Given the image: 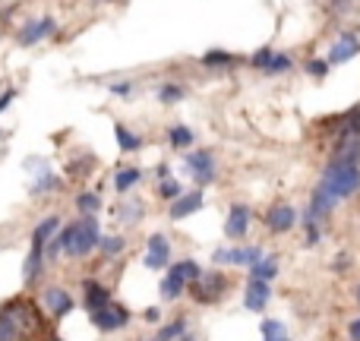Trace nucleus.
<instances>
[{"mask_svg":"<svg viewBox=\"0 0 360 341\" xmlns=\"http://www.w3.org/2000/svg\"><path fill=\"white\" fill-rule=\"evenodd\" d=\"M184 328H187V322H184V319H174L171 326H164L162 332L155 335V341H174L177 335H184Z\"/></svg>","mask_w":360,"mask_h":341,"instance_id":"31","label":"nucleus"},{"mask_svg":"<svg viewBox=\"0 0 360 341\" xmlns=\"http://www.w3.org/2000/svg\"><path fill=\"white\" fill-rule=\"evenodd\" d=\"M41 262H45V246L32 244V250H29V256H26V266H22V278H26V285H32V281L38 278Z\"/></svg>","mask_w":360,"mask_h":341,"instance_id":"18","label":"nucleus"},{"mask_svg":"<svg viewBox=\"0 0 360 341\" xmlns=\"http://www.w3.org/2000/svg\"><path fill=\"white\" fill-rule=\"evenodd\" d=\"M114 136H117V143H120L123 152H136V149H143V136L130 133L127 127H123V123H114Z\"/></svg>","mask_w":360,"mask_h":341,"instance_id":"21","label":"nucleus"},{"mask_svg":"<svg viewBox=\"0 0 360 341\" xmlns=\"http://www.w3.org/2000/svg\"><path fill=\"white\" fill-rule=\"evenodd\" d=\"M199 209H203V193L199 190L180 193V196L171 203V219L180 221V219H187V215H193V212H199Z\"/></svg>","mask_w":360,"mask_h":341,"instance_id":"9","label":"nucleus"},{"mask_svg":"<svg viewBox=\"0 0 360 341\" xmlns=\"http://www.w3.org/2000/svg\"><path fill=\"white\" fill-rule=\"evenodd\" d=\"M347 120H351V123H345V133H351V136L360 139V108H354Z\"/></svg>","mask_w":360,"mask_h":341,"instance_id":"38","label":"nucleus"},{"mask_svg":"<svg viewBox=\"0 0 360 341\" xmlns=\"http://www.w3.org/2000/svg\"><path fill=\"white\" fill-rule=\"evenodd\" d=\"M294 225H297V212H294L291 205H285V203L272 205V209H269V215H265V228H269V231H275V234L291 231Z\"/></svg>","mask_w":360,"mask_h":341,"instance_id":"7","label":"nucleus"},{"mask_svg":"<svg viewBox=\"0 0 360 341\" xmlns=\"http://www.w3.org/2000/svg\"><path fill=\"white\" fill-rule=\"evenodd\" d=\"M98 240H102V231H98L95 215H82L79 221H73L67 228V250L63 253H70V256H88L98 246Z\"/></svg>","mask_w":360,"mask_h":341,"instance_id":"1","label":"nucleus"},{"mask_svg":"<svg viewBox=\"0 0 360 341\" xmlns=\"http://www.w3.org/2000/svg\"><path fill=\"white\" fill-rule=\"evenodd\" d=\"M51 32H54V19H51V16H45V19H35V22H29V26L19 32V45H22V48H29V45H38V41L48 38Z\"/></svg>","mask_w":360,"mask_h":341,"instance_id":"10","label":"nucleus"},{"mask_svg":"<svg viewBox=\"0 0 360 341\" xmlns=\"http://www.w3.org/2000/svg\"><path fill=\"white\" fill-rule=\"evenodd\" d=\"M13 98H16V89H7L3 95H0V114L10 108V102H13Z\"/></svg>","mask_w":360,"mask_h":341,"instance_id":"41","label":"nucleus"},{"mask_svg":"<svg viewBox=\"0 0 360 341\" xmlns=\"http://www.w3.org/2000/svg\"><path fill=\"white\" fill-rule=\"evenodd\" d=\"M250 275L253 278H259V281H272L275 275H279V262L275 260H256L250 266Z\"/></svg>","mask_w":360,"mask_h":341,"instance_id":"22","label":"nucleus"},{"mask_svg":"<svg viewBox=\"0 0 360 341\" xmlns=\"http://www.w3.org/2000/svg\"><path fill=\"white\" fill-rule=\"evenodd\" d=\"M139 177H143V170H139V168H123L120 174L114 177V190L117 193H127L133 184H139Z\"/></svg>","mask_w":360,"mask_h":341,"instance_id":"23","label":"nucleus"},{"mask_svg":"<svg viewBox=\"0 0 360 341\" xmlns=\"http://www.w3.org/2000/svg\"><path fill=\"white\" fill-rule=\"evenodd\" d=\"M272 54H275V51H272V48H259V51H256V54H253V57H250V63H253V67H256V70H265V63L272 61Z\"/></svg>","mask_w":360,"mask_h":341,"instance_id":"37","label":"nucleus"},{"mask_svg":"<svg viewBox=\"0 0 360 341\" xmlns=\"http://www.w3.org/2000/svg\"><path fill=\"white\" fill-rule=\"evenodd\" d=\"M38 174H41V180L32 187L35 196H38V193H45V190H57V187H61V180H57L54 174H48V170H38Z\"/></svg>","mask_w":360,"mask_h":341,"instance_id":"33","label":"nucleus"},{"mask_svg":"<svg viewBox=\"0 0 360 341\" xmlns=\"http://www.w3.org/2000/svg\"><path fill=\"white\" fill-rule=\"evenodd\" d=\"M269 297H272V291H269V281H259V278H250V287H246V310H253V313H263L265 303H269Z\"/></svg>","mask_w":360,"mask_h":341,"instance_id":"11","label":"nucleus"},{"mask_svg":"<svg viewBox=\"0 0 360 341\" xmlns=\"http://www.w3.org/2000/svg\"><path fill=\"white\" fill-rule=\"evenodd\" d=\"M338 168H357L360 164V139L351 136V139H341L338 149H335V161Z\"/></svg>","mask_w":360,"mask_h":341,"instance_id":"12","label":"nucleus"},{"mask_svg":"<svg viewBox=\"0 0 360 341\" xmlns=\"http://www.w3.org/2000/svg\"><path fill=\"white\" fill-rule=\"evenodd\" d=\"M212 260L218 262V266H224V262H234V266H253L256 260H263V250L259 246H234V250H215V256Z\"/></svg>","mask_w":360,"mask_h":341,"instance_id":"5","label":"nucleus"},{"mask_svg":"<svg viewBox=\"0 0 360 341\" xmlns=\"http://www.w3.org/2000/svg\"><path fill=\"white\" fill-rule=\"evenodd\" d=\"M281 341H288V338H281Z\"/></svg>","mask_w":360,"mask_h":341,"instance_id":"45","label":"nucleus"},{"mask_svg":"<svg viewBox=\"0 0 360 341\" xmlns=\"http://www.w3.org/2000/svg\"><path fill=\"white\" fill-rule=\"evenodd\" d=\"M306 73L316 76V79H326V73H329V70H326V61H310V63H306Z\"/></svg>","mask_w":360,"mask_h":341,"instance_id":"39","label":"nucleus"},{"mask_svg":"<svg viewBox=\"0 0 360 341\" xmlns=\"http://www.w3.org/2000/svg\"><path fill=\"white\" fill-rule=\"evenodd\" d=\"M322 187H326L335 199L351 196V193L360 190V168H338V164H332V168L326 170V177H322Z\"/></svg>","mask_w":360,"mask_h":341,"instance_id":"2","label":"nucleus"},{"mask_svg":"<svg viewBox=\"0 0 360 341\" xmlns=\"http://www.w3.org/2000/svg\"><path fill=\"white\" fill-rule=\"evenodd\" d=\"M187 170H190L196 184H212L215 180V161L209 152H190L187 155Z\"/></svg>","mask_w":360,"mask_h":341,"instance_id":"6","label":"nucleus"},{"mask_svg":"<svg viewBox=\"0 0 360 341\" xmlns=\"http://www.w3.org/2000/svg\"><path fill=\"white\" fill-rule=\"evenodd\" d=\"M76 205H79L82 215H95L98 209H102V199L95 196V193H79V199H76Z\"/></svg>","mask_w":360,"mask_h":341,"instance_id":"28","label":"nucleus"},{"mask_svg":"<svg viewBox=\"0 0 360 341\" xmlns=\"http://www.w3.org/2000/svg\"><path fill=\"white\" fill-rule=\"evenodd\" d=\"M158 177H162V180L171 177V168H168V164H162V168H158Z\"/></svg>","mask_w":360,"mask_h":341,"instance_id":"43","label":"nucleus"},{"mask_svg":"<svg viewBox=\"0 0 360 341\" xmlns=\"http://www.w3.org/2000/svg\"><path fill=\"white\" fill-rule=\"evenodd\" d=\"M130 92H133V86H130V82H117V86H111V95L130 98Z\"/></svg>","mask_w":360,"mask_h":341,"instance_id":"40","label":"nucleus"},{"mask_svg":"<svg viewBox=\"0 0 360 341\" xmlns=\"http://www.w3.org/2000/svg\"><path fill=\"white\" fill-rule=\"evenodd\" d=\"M224 287H228V281H224V275H199L196 285H193V297L203 303H212L218 301L224 294Z\"/></svg>","mask_w":360,"mask_h":341,"instance_id":"4","label":"nucleus"},{"mask_svg":"<svg viewBox=\"0 0 360 341\" xmlns=\"http://www.w3.org/2000/svg\"><path fill=\"white\" fill-rule=\"evenodd\" d=\"M347 332H351V341H360V319H354Z\"/></svg>","mask_w":360,"mask_h":341,"instance_id":"42","label":"nucleus"},{"mask_svg":"<svg viewBox=\"0 0 360 341\" xmlns=\"http://www.w3.org/2000/svg\"><path fill=\"white\" fill-rule=\"evenodd\" d=\"M19 328H22V319L16 316V303L0 310V341H19Z\"/></svg>","mask_w":360,"mask_h":341,"instance_id":"13","label":"nucleus"},{"mask_svg":"<svg viewBox=\"0 0 360 341\" xmlns=\"http://www.w3.org/2000/svg\"><path fill=\"white\" fill-rule=\"evenodd\" d=\"M285 338V326L279 319H265L263 322V341H281Z\"/></svg>","mask_w":360,"mask_h":341,"instance_id":"30","label":"nucleus"},{"mask_svg":"<svg viewBox=\"0 0 360 341\" xmlns=\"http://www.w3.org/2000/svg\"><path fill=\"white\" fill-rule=\"evenodd\" d=\"M246 228H250V212L244 205H234L231 215H228V225H224V234L231 240H240L246 234Z\"/></svg>","mask_w":360,"mask_h":341,"instance_id":"14","label":"nucleus"},{"mask_svg":"<svg viewBox=\"0 0 360 341\" xmlns=\"http://www.w3.org/2000/svg\"><path fill=\"white\" fill-rule=\"evenodd\" d=\"M357 51H360V45L345 35V38H338L332 45V54H329V61H332V63H345V61H351V57H357Z\"/></svg>","mask_w":360,"mask_h":341,"instance_id":"19","label":"nucleus"},{"mask_svg":"<svg viewBox=\"0 0 360 341\" xmlns=\"http://www.w3.org/2000/svg\"><path fill=\"white\" fill-rule=\"evenodd\" d=\"M285 70H291V57H288V54H272V61H269V63H265V70H263V73H285Z\"/></svg>","mask_w":360,"mask_h":341,"instance_id":"32","label":"nucleus"},{"mask_svg":"<svg viewBox=\"0 0 360 341\" xmlns=\"http://www.w3.org/2000/svg\"><path fill=\"white\" fill-rule=\"evenodd\" d=\"M120 219L127 221V225H133V221H136V219H143V205H139V203H130V205H123V209H120Z\"/></svg>","mask_w":360,"mask_h":341,"instance_id":"36","label":"nucleus"},{"mask_svg":"<svg viewBox=\"0 0 360 341\" xmlns=\"http://www.w3.org/2000/svg\"><path fill=\"white\" fill-rule=\"evenodd\" d=\"M335 203H338V199H335L332 193L320 184L316 190H313V199H310V219H322V215H329V212L335 209Z\"/></svg>","mask_w":360,"mask_h":341,"instance_id":"15","label":"nucleus"},{"mask_svg":"<svg viewBox=\"0 0 360 341\" xmlns=\"http://www.w3.org/2000/svg\"><path fill=\"white\" fill-rule=\"evenodd\" d=\"M92 326L102 328V332H117V328H123L130 322V313L123 307H117V303H108V307L102 310H92Z\"/></svg>","mask_w":360,"mask_h":341,"instance_id":"3","label":"nucleus"},{"mask_svg":"<svg viewBox=\"0 0 360 341\" xmlns=\"http://www.w3.org/2000/svg\"><path fill=\"white\" fill-rule=\"evenodd\" d=\"M180 294H184V281L177 278L174 272H168L164 275V281H162V297L164 301H177Z\"/></svg>","mask_w":360,"mask_h":341,"instance_id":"24","label":"nucleus"},{"mask_svg":"<svg viewBox=\"0 0 360 341\" xmlns=\"http://www.w3.org/2000/svg\"><path fill=\"white\" fill-rule=\"evenodd\" d=\"M158 98H162L164 104H174L184 98V89H180V86H162V89H158Z\"/></svg>","mask_w":360,"mask_h":341,"instance_id":"35","label":"nucleus"},{"mask_svg":"<svg viewBox=\"0 0 360 341\" xmlns=\"http://www.w3.org/2000/svg\"><path fill=\"white\" fill-rule=\"evenodd\" d=\"M171 272H174L177 278L184 281V285H187V281H196L199 275H203V272H199V262H193V260H184V262H177V266L171 269Z\"/></svg>","mask_w":360,"mask_h":341,"instance_id":"25","label":"nucleus"},{"mask_svg":"<svg viewBox=\"0 0 360 341\" xmlns=\"http://www.w3.org/2000/svg\"><path fill=\"white\" fill-rule=\"evenodd\" d=\"M0 139H3V133H0Z\"/></svg>","mask_w":360,"mask_h":341,"instance_id":"44","label":"nucleus"},{"mask_svg":"<svg viewBox=\"0 0 360 341\" xmlns=\"http://www.w3.org/2000/svg\"><path fill=\"white\" fill-rule=\"evenodd\" d=\"M203 63H205V67H231V63H237V57L224 54V51H205Z\"/></svg>","mask_w":360,"mask_h":341,"instance_id":"27","label":"nucleus"},{"mask_svg":"<svg viewBox=\"0 0 360 341\" xmlns=\"http://www.w3.org/2000/svg\"><path fill=\"white\" fill-rule=\"evenodd\" d=\"M158 196H162V199H171V203H174V199L180 196V184H177V180H171V177H164L162 187H158Z\"/></svg>","mask_w":360,"mask_h":341,"instance_id":"34","label":"nucleus"},{"mask_svg":"<svg viewBox=\"0 0 360 341\" xmlns=\"http://www.w3.org/2000/svg\"><path fill=\"white\" fill-rule=\"evenodd\" d=\"M57 231H61V219H57V215H51V219H45L38 228H35V234H32V244H35V246H45L51 237H54Z\"/></svg>","mask_w":360,"mask_h":341,"instance_id":"20","label":"nucleus"},{"mask_svg":"<svg viewBox=\"0 0 360 341\" xmlns=\"http://www.w3.org/2000/svg\"><path fill=\"white\" fill-rule=\"evenodd\" d=\"M171 260V244L164 234H152L149 237V253H146V266L149 269H164Z\"/></svg>","mask_w":360,"mask_h":341,"instance_id":"8","label":"nucleus"},{"mask_svg":"<svg viewBox=\"0 0 360 341\" xmlns=\"http://www.w3.org/2000/svg\"><path fill=\"white\" fill-rule=\"evenodd\" d=\"M98 246H102L104 256H117V253H123V246H127V244H123L120 234H111V237H102V240H98Z\"/></svg>","mask_w":360,"mask_h":341,"instance_id":"29","label":"nucleus"},{"mask_svg":"<svg viewBox=\"0 0 360 341\" xmlns=\"http://www.w3.org/2000/svg\"><path fill=\"white\" fill-rule=\"evenodd\" d=\"M45 307L54 316H67L70 310H73V297H70L67 291H61V287H48V291H45Z\"/></svg>","mask_w":360,"mask_h":341,"instance_id":"16","label":"nucleus"},{"mask_svg":"<svg viewBox=\"0 0 360 341\" xmlns=\"http://www.w3.org/2000/svg\"><path fill=\"white\" fill-rule=\"evenodd\" d=\"M357 301H360V297H357Z\"/></svg>","mask_w":360,"mask_h":341,"instance_id":"46","label":"nucleus"},{"mask_svg":"<svg viewBox=\"0 0 360 341\" xmlns=\"http://www.w3.org/2000/svg\"><path fill=\"white\" fill-rule=\"evenodd\" d=\"M168 139H171V145H174V149H187V145H193L190 127H171Z\"/></svg>","mask_w":360,"mask_h":341,"instance_id":"26","label":"nucleus"},{"mask_svg":"<svg viewBox=\"0 0 360 341\" xmlns=\"http://www.w3.org/2000/svg\"><path fill=\"white\" fill-rule=\"evenodd\" d=\"M82 291H86V310L92 313V310H102L111 303V291L108 287H102L98 281H86L82 285Z\"/></svg>","mask_w":360,"mask_h":341,"instance_id":"17","label":"nucleus"}]
</instances>
